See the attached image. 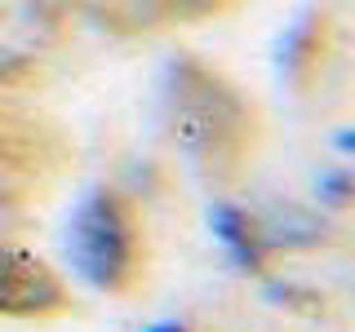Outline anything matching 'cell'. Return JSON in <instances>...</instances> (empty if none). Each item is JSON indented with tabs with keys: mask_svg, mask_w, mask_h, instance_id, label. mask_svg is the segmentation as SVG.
I'll use <instances>...</instances> for the list:
<instances>
[{
	"mask_svg": "<svg viewBox=\"0 0 355 332\" xmlns=\"http://www.w3.org/2000/svg\"><path fill=\"white\" fill-rule=\"evenodd\" d=\"M160 116L169 142L200 177L209 182L236 177L253 142V111L236 84H227L196 58H178L160 84Z\"/></svg>",
	"mask_w": 355,
	"mask_h": 332,
	"instance_id": "cell-1",
	"label": "cell"
},
{
	"mask_svg": "<svg viewBox=\"0 0 355 332\" xmlns=\"http://www.w3.org/2000/svg\"><path fill=\"white\" fill-rule=\"evenodd\" d=\"M67 261L98 293H125L138 275V230L125 199L89 191L67 221Z\"/></svg>",
	"mask_w": 355,
	"mask_h": 332,
	"instance_id": "cell-2",
	"label": "cell"
},
{
	"mask_svg": "<svg viewBox=\"0 0 355 332\" xmlns=\"http://www.w3.org/2000/svg\"><path fill=\"white\" fill-rule=\"evenodd\" d=\"M71 0H0V84L31 75L67 36Z\"/></svg>",
	"mask_w": 355,
	"mask_h": 332,
	"instance_id": "cell-3",
	"label": "cell"
},
{
	"mask_svg": "<svg viewBox=\"0 0 355 332\" xmlns=\"http://www.w3.org/2000/svg\"><path fill=\"white\" fill-rule=\"evenodd\" d=\"M67 306V288L40 257L22 248H0V315L36 319L58 315Z\"/></svg>",
	"mask_w": 355,
	"mask_h": 332,
	"instance_id": "cell-4",
	"label": "cell"
},
{
	"mask_svg": "<svg viewBox=\"0 0 355 332\" xmlns=\"http://www.w3.org/2000/svg\"><path fill=\"white\" fill-rule=\"evenodd\" d=\"M44 151L36 142V133L0 120V213L27 204L44 182Z\"/></svg>",
	"mask_w": 355,
	"mask_h": 332,
	"instance_id": "cell-5",
	"label": "cell"
},
{
	"mask_svg": "<svg viewBox=\"0 0 355 332\" xmlns=\"http://www.w3.org/2000/svg\"><path fill=\"white\" fill-rule=\"evenodd\" d=\"M209 226H214L222 252H227V257L236 261L244 275H258L262 266H266L262 226L244 213V208H236V204H214V208H209Z\"/></svg>",
	"mask_w": 355,
	"mask_h": 332,
	"instance_id": "cell-6",
	"label": "cell"
},
{
	"mask_svg": "<svg viewBox=\"0 0 355 332\" xmlns=\"http://www.w3.org/2000/svg\"><path fill=\"white\" fill-rule=\"evenodd\" d=\"M85 5L107 27H120V31H138V27H151L155 18H164L155 0H85Z\"/></svg>",
	"mask_w": 355,
	"mask_h": 332,
	"instance_id": "cell-7",
	"label": "cell"
},
{
	"mask_svg": "<svg viewBox=\"0 0 355 332\" xmlns=\"http://www.w3.org/2000/svg\"><path fill=\"white\" fill-rule=\"evenodd\" d=\"M164 18H205V14H218L227 0H155Z\"/></svg>",
	"mask_w": 355,
	"mask_h": 332,
	"instance_id": "cell-8",
	"label": "cell"
},
{
	"mask_svg": "<svg viewBox=\"0 0 355 332\" xmlns=\"http://www.w3.org/2000/svg\"><path fill=\"white\" fill-rule=\"evenodd\" d=\"M320 195H329V204H347V195H351V177H347V169L320 177Z\"/></svg>",
	"mask_w": 355,
	"mask_h": 332,
	"instance_id": "cell-9",
	"label": "cell"
},
{
	"mask_svg": "<svg viewBox=\"0 0 355 332\" xmlns=\"http://www.w3.org/2000/svg\"><path fill=\"white\" fill-rule=\"evenodd\" d=\"M147 332H187V324H155V328H147Z\"/></svg>",
	"mask_w": 355,
	"mask_h": 332,
	"instance_id": "cell-10",
	"label": "cell"
}]
</instances>
